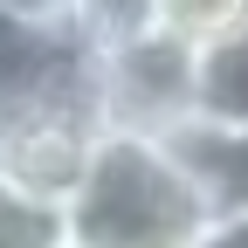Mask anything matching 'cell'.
I'll return each instance as SVG.
<instances>
[{
	"instance_id": "8",
	"label": "cell",
	"mask_w": 248,
	"mask_h": 248,
	"mask_svg": "<svg viewBox=\"0 0 248 248\" xmlns=\"http://www.w3.org/2000/svg\"><path fill=\"white\" fill-rule=\"evenodd\" d=\"M159 21L172 35H186V42H207L221 28L248 21V0H159Z\"/></svg>"
},
{
	"instance_id": "5",
	"label": "cell",
	"mask_w": 248,
	"mask_h": 248,
	"mask_svg": "<svg viewBox=\"0 0 248 248\" xmlns=\"http://www.w3.org/2000/svg\"><path fill=\"white\" fill-rule=\"evenodd\" d=\"M179 159L193 166V179L207 186L214 214H248V124L241 131H221V124H186L172 131Z\"/></svg>"
},
{
	"instance_id": "10",
	"label": "cell",
	"mask_w": 248,
	"mask_h": 248,
	"mask_svg": "<svg viewBox=\"0 0 248 248\" xmlns=\"http://www.w3.org/2000/svg\"><path fill=\"white\" fill-rule=\"evenodd\" d=\"M0 7H14L28 21H42V28H69V7H76V0H0Z\"/></svg>"
},
{
	"instance_id": "2",
	"label": "cell",
	"mask_w": 248,
	"mask_h": 248,
	"mask_svg": "<svg viewBox=\"0 0 248 248\" xmlns=\"http://www.w3.org/2000/svg\"><path fill=\"white\" fill-rule=\"evenodd\" d=\"M97 104L104 124L117 131H159V138L186 131L193 124V42L172 28H152L97 55Z\"/></svg>"
},
{
	"instance_id": "4",
	"label": "cell",
	"mask_w": 248,
	"mask_h": 248,
	"mask_svg": "<svg viewBox=\"0 0 248 248\" xmlns=\"http://www.w3.org/2000/svg\"><path fill=\"white\" fill-rule=\"evenodd\" d=\"M193 124H248V21L193 42Z\"/></svg>"
},
{
	"instance_id": "7",
	"label": "cell",
	"mask_w": 248,
	"mask_h": 248,
	"mask_svg": "<svg viewBox=\"0 0 248 248\" xmlns=\"http://www.w3.org/2000/svg\"><path fill=\"white\" fill-rule=\"evenodd\" d=\"M0 248H76L69 207L35 200V193H21V186L0 179Z\"/></svg>"
},
{
	"instance_id": "1",
	"label": "cell",
	"mask_w": 248,
	"mask_h": 248,
	"mask_svg": "<svg viewBox=\"0 0 248 248\" xmlns=\"http://www.w3.org/2000/svg\"><path fill=\"white\" fill-rule=\"evenodd\" d=\"M214 221L207 186L159 131H104L97 166L69 200L76 248H200Z\"/></svg>"
},
{
	"instance_id": "9",
	"label": "cell",
	"mask_w": 248,
	"mask_h": 248,
	"mask_svg": "<svg viewBox=\"0 0 248 248\" xmlns=\"http://www.w3.org/2000/svg\"><path fill=\"white\" fill-rule=\"evenodd\" d=\"M200 248H248V214H214Z\"/></svg>"
},
{
	"instance_id": "6",
	"label": "cell",
	"mask_w": 248,
	"mask_h": 248,
	"mask_svg": "<svg viewBox=\"0 0 248 248\" xmlns=\"http://www.w3.org/2000/svg\"><path fill=\"white\" fill-rule=\"evenodd\" d=\"M152 28H166L159 21V0H76V7H69V35L90 55H110L124 42L152 35Z\"/></svg>"
},
{
	"instance_id": "3",
	"label": "cell",
	"mask_w": 248,
	"mask_h": 248,
	"mask_svg": "<svg viewBox=\"0 0 248 248\" xmlns=\"http://www.w3.org/2000/svg\"><path fill=\"white\" fill-rule=\"evenodd\" d=\"M76 55H83V42L69 28H42L14 7H0V117L35 104L42 90H55Z\"/></svg>"
}]
</instances>
